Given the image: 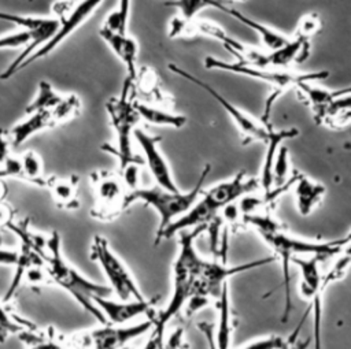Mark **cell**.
Listing matches in <instances>:
<instances>
[{"label": "cell", "instance_id": "6da1fadb", "mask_svg": "<svg viewBox=\"0 0 351 349\" xmlns=\"http://www.w3.org/2000/svg\"><path fill=\"white\" fill-rule=\"evenodd\" d=\"M245 223L251 224L259 235L263 238L266 245L273 250L274 257L281 261L282 268V285H284V311L281 320L287 322L292 311L291 300V264L296 256H318L326 259L340 252L341 246L337 241L328 242H313L307 240L295 238L288 235L269 214H247L244 215Z\"/></svg>", "mask_w": 351, "mask_h": 349}, {"label": "cell", "instance_id": "7a4b0ae2", "mask_svg": "<svg viewBox=\"0 0 351 349\" xmlns=\"http://www.w3.org/2000/svg\"><path fill=\"white\" fill-rule=\"evenodd\" d=\"M206 229L199 226L188 233H181L178 241V253L173 263V292L166 307L154 315L151 335L143 349H163L165 331L167 323L186 307L195 289V282L203 259L195 248L196 237Z\"/></svg>", "mask_w": 351, "mask_h": 349}, {"label": "cell", "instance_id": "3957f363", "mask_svg": "<svg viewBox=\"0 0 351 349\" xmlns=\"http://www.w3.org/2000/svg\"><path fill=\"white\" fill-rule=\"evenodd\" d=\"M259 181L255 178H247L241 171L232 178L222 181L208 190H203L192 208L169 224L162 233L156 234L155 244L167 240L186 229H195L199 226H207L208 222L215 219L221 209H225L229 204L236 203V200L248 196L259 188Z\"/></svg>", "mask_w": 351, "mask_h": 349}, {"label": "cell", "instance_id": "277c9868", "mask_svg": "<svg viewBox=\"0 0 351 349\" xmlns=\"http://www.w3.org/2000/svg\"><path fill=\"white\" fill-rule=\"evenodd\" d=\"M58 231H52L47 237V249H45V268L49 275L51 283L59 286L66 293H69L84 311L90 313L101 324H106V319L99 308L93 302V297H108L112 290L110 286L99 285L84 276L69 260L63 256L62 242Z\"/></svg>", "mask_w": 351, "mask_h": 349}, {"label": "cell", "instance_id": "5b68a950", "mask_svg": "<svg viewBox=\"0 0 351 349\" xmlns=\"http://www.w3.org/2000/svg\"><path fill=\"white\" fill-rule=\"evenodd\" d=\"M204 66L208 70H219V71H228L239 75H245L254 79H259L265 83H267L271 88L270 94L266 99L265 103V109H263V116L262 122L267 123L269 120V114L270 109L274 104V101L288 89L296 88L302 82H314L319 79H325L329 73L326 70H319V71H293L288 68H274V67H256V66H250L244 64L240 62H223L221 59L207 56L204 59Z\"/></svg>", "mask_w": 351, "mask_h": 349}, {"label": "cell", "instance_id": "8992f818", "mask_svg": "<svg viewBox=\"0 0 351 349\" xmlns=\"http://www.w3.org/2000/svg\"><path fill=\"white\" fill-rule=\"evenodd\" d=\"M210 164L204 166L197 182L188 192H170L158 185L152 188H138L133 192H129L125 200L126 208L137 201L152 207L159 215V226L156 231V234H159L169 224L185 215L192 208L203 192V185L210 172Z\"/></svg>", "mask_w": 351, "mask_h": 349}, {"label": "cell", "instance_id": "52a82bcc", "mask_svg": "<svg viewBox=\"0 0 351 349\" xmlns=\"http://www.w3.org/2000/svg\"><path fill=\"white\" fill-rule=\"evenodd\" d=\"M106 108L115 131V145H103L101 148L117 156L119 168L130 163L143 164V157L133 151L134 130L140 120V116L134 108V83L125 79L121 96L110 99Z\"/></svg>", "mask_w": 351, "mask_h": 349}, {"label": "cell", "instance_id": "ba28073f", "mask_svg": "<svg viewBox=\"0 0 351 349\" xmlns=\"http://www.w3.org/2000/svg\"><path fill=\"white\" fill-rule=\"evenodd\" d=\"M274 256L262 257L258 260H252L248 263H241L237 266H228L217 261L203 260L197 272V278L195 282V289L191 300L188 301V312H195L200 309L211 297H219V293L225 283H228L229 278L237 274H243L250 270H255L263 267L271 261H274Z\"/></svg>", "mask_w": 351, "mask_h": 349}, {"label": "cell", "instance_id": "9c48e42d", "mask_svg": "<svg viewBox=\"0 0 351 349\" xmlns=\"http://www.w3.org/2000/svg\"><path fill=\"white\" fill-rule=\"evenodd\" d=\"M103 3V0H59L52 5L55 19L58 21V30L45 42L41 48L33 52L25 63L21 66V70L27 67L30 63L40 60L48 56L63 40H66L74 30H77L93 12L95 10Z\"/></svg>", "mask_w": 351, "mask_h": 349}, {"label": "cell", "instance_id": "30bf717a", "mask_svg": "<svg viewBox=\"0 0 351 349\" xmlns=\"http://www.w3.org/2000/svg\"><path fill=\"white\" fill-rule=\"evenodd\" d=\"M90 259L95 260L103 270L110 289L117 294L118 300H145L132 272L125 263L112 252L107 240L101 235H95L90 245Z\"/></svg>", "mask_w": 351, "mask_h": 349}, {"label": "cell", "instance_id": "8fae6325", "mask_svg": "<svg viewBox=\"0 0 351 349\" xmlns=\"http://www.w3.org/2000/svg\"><path fill=\"white\" fill-rule=\"evenodd\" d=\"M152 326V318L132 326L106 323L97 328L77 335L75 339H64V342L70 349H119L149 331Z\"/></svg>", "mask_w": 351, "mask_h": 349}, {"label": "cell", "instance_id": "7c38bea8", "mask_svg": "<svg viewBox=\"0 0 351 349\" xmlns=\"http://www.w3.org/2000/svg\"><path fill=\"white\" fill-rule=\"evenodd\" d=\"M0 21L14 23L18 27H21L23 31H27L30 34V42L25 47L21 55H18L15 60L10 63V66L0 74V79H8L21 70V66L33 52H36L45 42L49 41V38L58 30V21L55 18L19 15V14H11L5 11H0Z\"/></svg>", "mask_w": 351, "mask_h": 349}, {"label": "cell", "instance_id": "4fadbf2b", "mask_svg": "<svg viewBox=\"0 0 351 349\" xmlns=\"http://www.w3.org/2000/svg\"><path fill=\"white\" fill-rule=\"evenodd\" d=\"M169 70L173 71L174 74L182 77L184 79L189 81L191 83H195L196 86L202 88L206 93H208L218 104L219 107H222L225 109V112L229 115V118L232 119V122L234 123V126L237 127L240 135L243 137V141L244 142H248V141H254V140H258V141H263L266 140L267 137V130L270 127L269 123H263L262 120H256L254 116H251L250 114L244 112L243 109H240L237 105H234L232 101H229L226 97H223L218 90H215L211 85H208L207 82L199 79L197 77H195L193 74L188 73L186 70L181 68L180 66L177 64H173L170 63L169 64Z\"/></svg>", "mask_w": 351, "mask_h": 349}, {"label": "cell", "instance_id": "5bb4252c", "mask_svg": "<svg viewBox=\"0 0 351 349\" xmlns=\"http://www.w3.org/2000/svg\"><path fill=\"white\" fill-rule=\"evenodd\" d=\"M95 203L90 215L97 220H112L125 208L128 190L119 175L99 170L90 174Z\"/></svg>", "mask_w": 351, "mask_h": 349}, {"label": "cell", "instance_id": "9a60e30c", "mask_svg": "<svg viewBox=\"0 0 351 349\" xmlns=\"http://www.w3.org/2000/svg\"><path fill=\"white\" fill-rule=\"evenodd\" d=\"M319 259L318 256H296L292 259V263L298 266L300 271V283L299 289L302 294L310 301L311 307L306 312L304 318L310 311H313L314 318H315V333H314V339H315V349H321V294L324 292L322 287V275L319 271Z\"/></svg>", "mask_w": 351, "mask_h": 349}, {"label": "cell", "instance_id": "2e32d148", "mask_svg": "<svg viewBox=\"0 0 351 349\" xmlns=\"http://www.w3.org/2000/svg\"><path fill=\"white\" fill-rule=\"evenodd\" d=\"M134 141L143 151V161H145V164L148 166L156 185L170 192H178L180 188L174 182L170 166L159 149L160 137L152 135L145 130L136 127Z\"/></svg>", "mask_w": 351, "mask_h": 349}, {"label": "cell", "instance_id": "e0dca14e", "mask_svg": "<svg viewBox=\"0 0 351 349\" xmlns=\"http://www.w3.org/2000/svg\"><path fill=\"white\" fill-rule=\"evenodd\" d=\"M95 305L110 324H126L134 318L148 315L154 318V300H111L108 297H93Z\"/></svg>", "mask_w": 351, "mask_h": 349}, {"label": "cell", "instance_id": "ac0fdd59", "mask_svg": "<svg viewBox=\"0 0 351 349\" xmlns=\"http://www.w3.org/2000/svg\"><path fill=\"white\" fill-rule=\"evenodd\" d=\"M100 37L107 42L115 56L125 64L126 68V79L134 83L137 77V53H138V44L137 41L129 36L128 33H115L107 30L104 27L99 29Z\"/></svg>", "mask_w": 351, "mask_h": 349}, {"label": "cell", "instance_id": "d6986e66", "mask_svg": "<svg viewBox=\"0 0 351 349\" xmlns=\"http://www.w3.org/2000/svg\"><path fill=\"white\" fill-rule=\"evenodd\" d=\"M299 135V130L292 127V129H282V130H274L271 126L267 130V137L265 140L266 144V152L262 163V170H261V177H259V185L261 188L267 192L271 189L273 185V166L277 157V153L282 145L284 141L295 138Z\"/></svg>", "mask_w": 351, "mask_h": 349}, {"label": "cell", "instance_id": "ffe728a7", "mask_svg": "<svg viewBox=\"0 0 351 349\" xmlns=\"http://www.w3.org/2000/svg\"><path fill=\"white\" fill-rule=\"evenodd\" d=\"M78 182L80 178L75 174L67 177H47L45 186L52 197L53 204L59 209L73 211L80 207L78 200Z\"/></svg>", "mask_w": 351, "mask_h": 349}, {"label": "cell", "instance_id": "44dd1931", "mask_svg": "<svg viewBox=\"0 0 351 349\" xmlns=\"http://www.w3.org/2000/svg\"><path fill=\"white\" fill-rule=\"evenodd\" d=\"M293 196L299 215L307 216L321 203L325 196V186L315 181H311L303 174L295 172L293 179Z\"/></svg>", "mask_w": 351, "mask_h": 349}, {"label": "cell", "instance_id": "7402d4cb", "mask_svg": "<svg viewBox=\"0 0 351 349\" xmlns=\"http://www.w3.org/2000/svg\"><path fill=\"white\" fill-rule=\"evenodd\" d=\"M218 10L226 12L228 15H230L232 18H234L237 22H240V23L245 25L247 27H250L251 30H254V31L259 36L262 44H263L269 51H273V49L280 48L281 45H284V44L289 40V37H287L285 34L280 33L278 30H274L273 27H270V26H267V25H265V23H262V22H258V21H255V19L247 16V15L241 14L240 11H237V10H233V8L228 7V5H225V3H222Z\"/></svg>", "mask_w": 351, "mask_h": 349}, {"label": "cell", "instance_id": "603a6c76", "mask_svg": "<svg viewBox=\"0 0 351 349\" xmlns=\"http://www.w3.org/2000/svg\"><path fill=\"white\" fill-rule=\"evenodd\" d=\"M51 127H52V122H51L49 112L43 111V112L29 114L27 118L19 120L10 129L8 138H10L11 146L16 148L21 144H23L26 140H29L32 135Z\"/></svg>", "mask_w": 351, "mask_h": 349}, {"label": "cell", "instance_id": "cb8c5ba5", "mask_svg": "<svg viewBox=\"0 0 351 349\" xmlns=\"http://www.w3.org/2000/svg\"><path fill=\"white\" fill-rule=\"evenodd\" d=\"M310 44L307 40L292 37L277 49L267 51V64L274 68H287L298 60H303L308 55Z\"/></svg>", "mask_w": 351, "mask_h": 349}, {"label": "cell", "instance_id": "d4e9b609", "mask_svg": "<svg viewBox=\"0 0 351 349\" xmlns=\"http://www.w3.org/2000/svg\"><path fill=\"white\" fill-rule=\"evenodd\" d=\"M134 108L140 116V119L145 120L149 125L154 126H167V127H174L180 129L186 123V118L181 114L169 111L166 108L141 103L134 100Z\"/></svg>", "mask_w": 351, "mask_h": 349}, {"label": "cell", "instance_id": "484cf974", "mask_svg": "<svg viewBox=\"0 0 351 349\" xmlns=\"http://www.w3.org/2000/svg\"><path fill=\"white\" fill-rule=\"evenodd\" d=\"M311 83L313 82H308V81L302 82L295 89L298 90L299 96L311 107L315 122L322 123L326 114H328L329 105L333 101L332 92H329L326 89H322L319 86H314Z\"/></svg>", "mask_w": 351, "mask_h": 349}, {"label": "cell", "instance_id": "4316f807", "mask_svg": "<svg viewBox=\"0 0 351 349\" xmlns=\"http://www.w3.org/2000/svg\"><path fill=\"white\" fill-rule=\"evenodd\" d=\"M218 326L217 334L214 335L215 345L218 349H229L232 341V319H230V298H229V287L228 283L223 285L219 297H218Z\"/></svg>", "mask_w": 351, "mask_h": 349}, {"label": "cell", "instance_id": "83f0119b", "mask_svg": "<svg viewBox=\"0 0 351 349\" xmlns=\"http://www.w3.org/2000/svg\"><path fill=\"white\" fill-rule=\"evenodd\" d=\"M351 122V93H346L333 99L328 114L322 122L332 129L344 127Z\"/></svg>", "mask_w": 351, "mask_h": 349}, {"label": "cell", "instance_id": "f1b7e54d", "mask_svg": "<svg viewBox=\"0 0 351 349\" xmlns=\"http://www.w3.org/2000/svg\"><path fill=\"white\" fill-rule=\"evenodd\" d=\"M63 94H59L55 88L48 82V81H40L38 82V90L36 97L27 104L26 107V114H33V112H51L62 100Z\"/></svg>", "mask_w": 351, "mask_h": 349}, {"label": "cell", "instance_id": "f546056e", "mask_svg": "<svg viewBox=\"0 0 351 349\" xmlns=\"http://www.w3.org/2000/svg\"><path fill=\"white\" fill-rule=\"evenodd\" d=\"M19 159L22 168V181L44 188L47 177H44L43 160L40 155L34 151H26L22 155H19Z\"/></svg>", "mask_w": 351, "mask_h": 349}, {"label": "cell", "instance_id": "4dcf8cb0", "mask_svg": "<svg viewBox=\"0 0 351 349\" xmlns=\"http://www.w3.org/2000/svg\"><path fill=\"white\" fill-rule=\"evenodd\" d=\"M81 111V100L77 94L70 93L62 97L59 104L49 112L52 127L73 120L75 116L80 115Z\"/></svg>", "mask_w": 351, "mask_h": 349}, {"label": "cell", "instance_id": "1f68e13d", "mask_svg": "<svg viewBox=\"0 0 351 349\" xmlns=\"http://www.w3.org/2000/svg\"><path fill=\"white\" fill-rule=\"evenodd\" d=\"M36 327L33 323L15 316L0 302V342L3 344L10 334L19 335L21 333Z\"/></svg>", "mask_w": 351, "mask_h": 349}, {"label": "cell", "instance_id": "d6a6232c", "mask_svg": "<svg viewBox=\"0 0 351 349\" xmlns=\"http://www.w3.org/2000/svg\"><path fill=\"white\" fill-rule=\"evenodd\" d=\"M130 1L132 0H119L117 8H114L107 15L101 27L115 33H128V23L130 16Z\"/></svg>", "mask_w": 351, "mask_h": 349}, {"label": "cell", "instance_id": "836d02e7", "mask_svg": "<svg viewBox=\"0 0 351 349\" xmlns=\"http://www.w3.org/2000/svg\"><path fill=\"white\" fill-rule=\"evenodd\" d=\"M347 244H348V246H346L344 249L341 246L340 255L335 260V263L332 264L329 271L325 275H322V287H324V290L326 289L328 285L341 279L347 274V271L351 268V242H347Z\"/></svg>", "mask_w": 351, "mask_h": 349}, {"label": "cell", "instance_id": "e575fe53", "mask_svg": "<svg viewBox=\"0 0 351 349\" xmlns=\"http://www.w3.org/2000/svg\"><path fill=\"white\" fill-rule=\"evenodd\" d=\"M222 3H223L222 0H173V1H167L166 4L176 7L181 18L191 21L196 18L199 11L207 7H214L218 10Z\"/></svg>", "mask_w": 351, "mask_h": 349}, {"label": "cell", "instance_id": "d590c367", "mask_svg": "<svg viewBox=\"0 0 351 349\" xmlns=\"http://www.w3.org/2000/svg\"><path fill=\"white\" fill-rule=\"evenodd\" d=\"M321 29H322V23H321L319 16L314 12H308V14L303 15L300 18V21L298 22L293 37L303 38V40L308 41V38L313 37L314 34H317Z\"/></svg>", "mask_w": 351, "mask_h": 349}, {"label": "cell", "instance_id": "8d00e7d4", "mask_svg": "<svg viewBox=\"0 0 351 349\" xmlns=\"http://www.w3.org/2000/svg\"><path fill=\"white\" fill-rule=\"evenodd\" d=\"M289 171V156L288 149L281 145L274 166H273V182H276V186H280L284 183L287 175Z\"/></svg>", "mask_w": 351, "mask_h": 349}, {"label": "cell", "instance_id": "74e56055", "mask_svg": "<svg viewBox=\"0 0 351 349\" xmlns=\"http://www.w3.org/2000/svg\"><path fill=\"white\" fill-rule=\"evenodd\" d=\"M289 345V339H285L281 335H267L258 338L240 349H284Z\"/></svg>", "mask_w": 351, "mask_h": 349}, {"label": "cell", "instance_id": "f35d334b", "mask_svg": "<svg viewBox=\"0 0 351 349\" xmlns=\"http://www.w3.org/2000/svg\"><path fill=\"white\" fill-rule=\"evenodd\" d=\"M138 170H140V164L138 163H130L122 168H119V177L128 190L133 192L136 189H138Z\"/></svg>", "mask_w": 351, "mask_h": 349}, {"label": "cell", "instance_id": "ab89813d", "mask_svg": "<svg viewBox=\"0 0 351 349\" xmlns=\"http://www.w3.org/2000/svg\"><path fill=\"white\" fill-rule=\"evenodd\" d=\"M30 42V34L27 31H16L0 37V49H12L26 47Z\"/></svg>", "mask_w": 351, "mask_h": 349}, {"label": "cell", "instance_id": "60d3db41", "mask_svg": "<svg viewBox=\"0 0 351 349\" xmlns=\"http://www.w3.org/2000/svg\"><path fill=\"white\" fill-rule=\"evenodd\" d=\"M10 146H11V142L8 138V131L0 127V166H3V163L11 155Z\"/></svg>", "mask_w": 351, "mask_h": 349}, {"label": "cell", "instance_id": "b9f144b4", "mask_svg": "<svg viewBox=\"0 0 351 349\" xmlns=\"http://www.w3.org/2000/svg\"><path fill=\"white\" fill-rule=\"evenodd\" d=\"M19 259V249H0V264L15 267Z\"/></svg>", "mask_w": 351, "mask_h": 349}, {"label": "cell", "instance_id": "7bdbcfd3", "mask_svg": "<svg viewBox=\"0 0 351 349\" xmlns=\"http://www.w3.org/2000/svg\"><path fill=\"white\" fill-rule=\"evenodd\" d=\"M182 330L177 328L176 331H173L170 334V337L167 338V341H165L163 344V349H181L182 348Z\"/></svg>", "mask_w": 351, "mask_h": 349}, {"label": "cell", "instance_id": "ee69618b", "mask_svg": "<svg viewBox=\"0 0 351 349\" xmlns=\"http://www.w3.org/2000/svg\"><path fill=\"white\" fill-rule=\"evenodd\" d=\"M197 327L202 331V334L204 335V338L207 341V345H208V349H218L217 345H215V339H214V327H213V324L203 322V323H199Z\"/></svg>", "mask_w": 351, "mask_h": 349}, {"label": "cell", "instance_id": "f6af8a7d", "mask_svg": "<svg viewBox=\"0 0 351 349\" xmlns=\"http://www.w3.org/2000/svg\"><path fill=\"white\" fill-rule=\"evenodd\" d=\"M346 93H351V86H347V88H341V89H337V90H332V97H337V96H341V94H346Z\"/></svg>", "mask_w": 351, "mask_h": 349}, {"label": "cell", "instance_id": "bcb514c9", "mask_svg": "<svg viewBox=\"0 0 351 349\" xmlns=\"http://www.w3.org/2000/svg\"><path fill=\"white\" fill-rule=\"evenodd\" d=\"M336 241H337V244H339L340 246L346 245L347 242H351V230L348 231V234H347V235H344L343 238H340V240H336Z\"/></svg>", "mask_w": 351, "mask_h": 349}, {"label": "cell", "instance_id": "7dc6e473", "mask_svg": "<svg viewBox=\"0 0 351 349\" xmlns=\"http://www.w3.org/2000/svg\"><path fill=\"white\" fill-rule=\"evenodd\" d=\"M5 193H7V189H5V186H4V183L1 182V178H0V203L4 201Z\"/></svg>", "mask_w": 351, "mask_h": 349}, {"label": "cell", "instance_id": "c3c4849f", "mask_svg": "<svg viewBox=\"0 0 351 349\" xmlns=\"http://www.w3.org/2000/svg\"><path fill=\"white\" fill-rule=\"evenodd\" d=\"M307 345H308V341H304V342H299L295 348H292V349H306L307 348Z\"/></svg>", "mask_w": 351, "mask_h": 349}, {"label": "cell", "instance_id": "681fc988", "mask_svg": "<svg viewBox=\"0 0 351 349\" xmlns=\"http://www.w3.org/2000/svg\"><path fill=\"white\" fill-rule=\"evenodd\" d=\"M119 349H132V348H130V346H128V345H126V346H122V348H119Z\"/></svg>", "mask_w": 351, "mask_h": 349}, {"label": "cell", "instance_id": "f907efd6", "mask_svg": "<svg viewBox=\"0 0 351 349\" xmlns=\"http://www.w3.org/2000/svg\"><path fill=\"white\" fill-rule=\"evenodd\" d=\"M284 349H292V348H291V346H289V345H288V346H285V348H284Z\"/></svg>", "mask_w": 351, "mask_h": 349}, {"label": "cell", "instance_id": "816d5d0a", "mask_svg": "<svg viewBox=\"0 0 351 349\" xmlns=\"http://www.w3.org/2000/svg\"><path fill=\"white\" fill-rule=\"evenodd\" d=\"M239 1H245V0H239Z\"/></svg>", "mask_w": 351, "mask_h": 349}]
</instances>
